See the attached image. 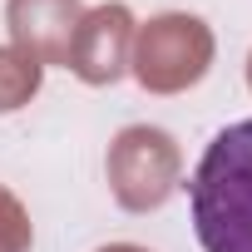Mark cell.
I'll list each match as a JSON object with an SVG mask.
<instances>
[{"mask_svg": "<svg viewBox=\"0 0 252 252\" xmlns=\"http://www.w3.org/2000/svg\"><path fill=\"white\" fill-rule=\"evenodd\" d=\"M188 208L203 252H252V119L227 124L203 149Z\"/></svg>", "mask_w": 252, "mask_h": 252, "instance_id": "cell-1", "label": "cell"}]
</instances>
